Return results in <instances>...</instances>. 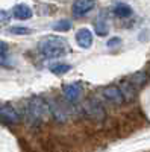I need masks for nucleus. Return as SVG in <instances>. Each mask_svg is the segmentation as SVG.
Wrapping results in <instances>:
<instances>
[{
	"mask_svg": "<svg viewBox=\"0 0 150 152\" xmlns=\"http://www.w3.org/2000/svg\"><path fill=\"white\" fill-rule=\"evenodd\" d=\"M129 82L136 88V90H138V88H141V87H144L147 84V73L146 72H136V73H133L130 76Z\"/></svg>",
	"mask_w": 150,
	"mask_h": 152,
	"instance_id": "13",
	"label": "nucleus"
},
{
	"mask_svg": "<svg viewBox=\"0 0 150 152\" xmlns=\"http://www.w3.org/2000/svg\"><path fill=\"white\" fill-rule=\"evenodd\" d=\"M118 88H120L121 93H123L124 102H133V100L136 99V88L129 81H123Z\"/></svg>",
	"mask_w": 150,
	"mask_h": 152,
	"instance_id": "10",
	"label": "nucleus"
},
{
	"mask_svg": "<svg viewBox=\"0 0 150 152\" xmlns=\"http://www.w3.org/2000/svg\"><path fill=\"white\" fill-rule=\"evenodd\" d=\"M118 46H121V40H120L118 37L111 38V40L108 41V47H109V49H112V47H118Z\"/></svg>",
	"mask_w": 150,
	"mask_h": 152,
	"instance_id": "18",
	"label": "nucleus"
},
{
	"mask_svg": "<svg viewBox=\"0 0 150 152\" xmlns=\"http://www.w3.org/2000/svg\"><path fill=\"white\" fill-rule=\"evenodd\" d=\"M50 117V108L49 102L41 96H33L28 104V120L32 125H41Z\"/></svg>",
	"mask_w": 150,
	"mask_h": 152,
	"instance_id": "2",
	"label": "nucleus"
},
{
	"mask_svg": "<svg viewBox=\"0 0 150 152\" xmlns=\"http://www.w3.org/2000/svg\"><path fill=\"white\" fill-rule=\"evenodd\" d=\"M94 6H96V0H74L71 11L74 17H83L88 12H91Z\"/></svg>",
	"mask_w": 150,
	"mask_h": 152,
	"instance_id": "6",
	"label": "nucleus"
},
{
	"mask_svg": "<svg viewBox=\"0 0 150 152\" xmlns=\"http://www.w3.org/2000/svg\"><path fill=\"white\" fill-rule=\"evenodd\" d=\"M6 50H8L6 43H0V53H6Z\"/></svg>",
	"mask_w": 150,
	"mask_h": 152,
	"instance_id": "20",
	"label": "nucleus"
},
{
	"mask_svg": "<svg viewBox=\"0 0 150 152\" xmlns=\"http://www.w3.org/2000/svg\"><path fill=\"white\" fill-rule=\"evenodd\" d=\"M9 17H11L9 12H6V11H0V24L8 23V21H9Z\"/></svg>",
	"mask_w": 150,
	"mask_h": 152,
	"instance_id": "19",
	"label": "nucleus"
},
{
	"mask_svg": "<svg viewBox=\"0 0 150 152\" xmlns=\"http://www.w3.org/2000/svg\"><path fill=\"white\" fill-rule=\"evenodd\" d=\"M62 94H64L65 100L70 104H76L78 100L80 99L82 96V87L79 84H67L64 85V88H62Z\"/></svg>",
	"mask_w": 150,
	"mask_h": 152,
	"instance_id": "7",
	"label": "nucleus"
},
{
	"mask_svg": "<svg viewBox=\"0 0 150 152\" xmlns=\"http://www.w3.org/2000/svg\"><path fill=\"white\" fill-rule=\"evenodd\" d=\"M71 70L70 64H62V62H58V64H52L50 66V72L55 75H65Z\"/></svg>",
	"mask_w": 150,
	"mask_h": 152,
	"instance_id": "15",
	"label": "nucleus"
},
{
	"mask_svg": "<svg viewBox=\"0 0 150 152\" xmlns=\"http://www.w3.org/2000/svg\"><path fill=\"white\" fill-rule=\"evenodd\" d=\"M76 41L82 49H90L93 46V32L88 28H82L76 34Z\"/></svg>",
	"mask_w": 150,
	"mask_h": 152,
	"instance_id": "8",
	"label": "nucleus"
},
{
	"mask_svg": "<svg viewBox=\"0 0 150 152\" xmlns=\"http://www.w3.org/2000/svg\"><path fill=\"white\" fill-rule=\"evenodd\" d=\"M0 114L8 120V123H18L20 122V114L17 113V110L11 105H2L0 107Z\"/></svg>",
	"mask_w": 150,
	"mask_h": 152,
	"instance_id": "9",
	"label": "nucleus"
},
{
	"mask_svg": "<svg viewBox=\"0 0 150 152\" xmlns=\"http://www.w3.org/2000/svg\"><path fill=\"white\" fill-rule=\"evenodd\" d=\"M0 123H8V120H6V119L2 116V114H0Z\"/></svg>",
	"mask_w": 150,
	"mask_h": 152,
	"instance_id": "21",
	"label": "nucleus"
},
{
	"mask_svg": "<svg viewBox=\"0 0 150 152\" xmlns=\"http://www.w3.org/2000/svg\"><path fill=\"white\" fill-rule=\"evenodd\" d=\"M53 29L56 32H67L71 29V21L70 20H59L53 24Z\"/></svg>",
	"mask_w": 150,
	"mask_h": 152,
	"instance_id": "16",
	"label": "nucleus"
},
{
	"mask_svg": "<svg viewBox=\"0 0 150 152\" xmlns=\"http://www.w3.org/2000/svg\"><path fill=\"white\" fill-rule=\"evenodd\" d=\"M49 108H50V116L58 123H65L68 120V110L62 102H59L56 99H52L49 102Z\"/></svg>",
	"mask_w": 150,
	"mask_h": 152,
	"instance_id": "4",
	"label": "nucleus"
},
{
	"mask_svg": "<svg viewBox=\"0 0 150 152\" xmlns=\"http://www.w3.org/2000/svg\"><path fill=\"white\" fill-rule=\"evenodd\" d=\"M149 73H150V70H149Z\"/></svg>",
	"mask_w": 150,
	"mask_h": 152,
	"instance_id": "22",
	"label": "nucleus"
},
{
	"mask_svg": "<svg viewBox=\"0 0 150 152\" xmlns=\"http://www.w3.org/2000/svg\"><path fill=\"white\" fill-rule=\"evenodd\" d=\"M82 108H83L85 116L94 122H103L106 119V111L97 99H88Z\"/></svg>",
	"mask_w": 150,
	"mask_h": 152,
	"instance_id": "3",
	"label": "nucleus"
},
{
	"mask_svg": "<svg viewBox=\"0 0 150 152\" xmlns=\"http://www.w3.org/2000/svg\"><path fill=\"white\" fill-rule=\"evenodd\" d=\"M132 12H133L132 8H130L129 5H126V3H118V5L114 6V14H115L117 17H120V18H128V17H130Z\"/></svg>",
	"mask_w": 150,
	"mask_h": 152,
	"instance_id": "14",
	"label": "nucleus"
},
{
	"mask_svg": "<svg viewBox=\"0 0 150 152\" xmlns=\"http://www.w3.org/2000/svg\"><path fill=\"white\" fill-rule=\"evenodd\" d=\"M40 52L50 59H55V58H61L67 53V49H68V43L64 40L62 37L58 35H49L44 37L43 40L38 44Z\"/></svg>",
	"mask_w": 150,
	"mask_h": 152,
	"instance_id": "1",
	"label": "nucleus"
},
{
	"mask_svg": "<svg viewBox=\"0 0 150 152\" xmlns=\"http://www.w3.org/2000/svg\"><path fill=\"white\" fill-rule=\"evenodd\" d=\"M8 32L12 35H29L32 31L29 28H24V26H14V28H9Z\"/></svg>",
	"mask_w": 150,
	"mask_h": 152,
	"instance_id": "17",
	"label": "nucleus"
},
{
	"mask_svg": "<svg viewBox=\"0 0 150 152\" xmlns=\"http://www.w3.org/2000/svg\"><path fill=\"white\" fill-rule=\"evenodd\" d=\"M96 32H97V35H100V37L108 35V32H109V23H108V18H106V12H102V14L97 17V21H96Z\"/></svg>",
	"mask_w": 150,
	"mask_h": 152,
	"instance_id": "12",
	"label": "nucleus"
},
{
	"mask_svg": "<svg viewBox=\"0 0 150 152\" xmlns=\"http://www.w3.org/2000/svg\"><path fill=\"white\" fill-rule=\"evenodd\" d=\"M12 15L18 20H28L32 17V9L26 3H18L12 8Z\"/></svg>",
	"mask_w": 150,
	"mask_h": 152,
	"instance_id": "11",
	"label": "nucleus"
},
{
	"mask_svg": "<svg viewBox=\"0 0 150 152\" xmlns=\"http://www.w3.org/2000/svg\"><path fill=\"white\" fill-rule=\"evenodd\" d=\"M102 96L112 105H123L124 104L123 93L117 85H106L102 90Z\"/></svg>",
	"mask_w": 150,
	"mask_h": 152,
	"instance_id": "5",
	"label": "nucleus"
}]
</instances>
